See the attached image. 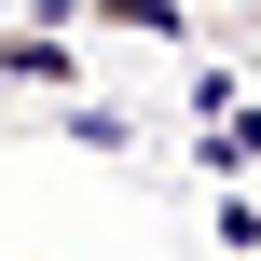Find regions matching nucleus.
Returning a JSON list of instances; mask_svg holds the SVG:
<instances>
[{"label":"nucleus","mask_w":261,"mask_h":261,"mask_svg":"<svg viewBox=\"0 0 261 261\" xmlns=\"http://www.w3.org/2000/svg\"><path fill=\"white\" fill-rule=\"evenodd\" d=\"M69 28H0V83H69Z\"/></svg>","instance_id":"obj_1"}]
</instances>
